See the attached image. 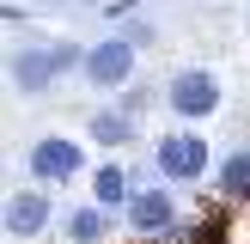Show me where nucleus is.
<instances>
[{"label": "nucleus", "instance_id": "obj_2", "mask_svg": "<svg viewBox=\"0 0 250 244\" xmlns=\"http://www.w3.org/2000/svg\"><path fill=\"white\" fill-rule=\"evenodd\" d=\"M134 61H141V43L122 31V37H98V43L85 49V67H80V73L110 92V85H128V80H134Z\"/></svg>", "mask_w": 250, "mask_h": 244}, {"label": "nucleus", "instance_id": "obj_8", "mask_svg": "<svg viewBox=\"0 0 250 244\" xmlns=\"http://www.w3.org/2000/svg\"><path fill=\"white\" fill-rule=\"evenodd\" d=\"M214 177H220V195H226V202H250V146L226 153Z\"/></svg>", "mask_w": 250, "mask_h": 244}, {"label": "nucleus", "instance_id": "obj_4", "mask_svg": "<svg viewBox=\"0 0 250 244\" xmlns=\"http://www.w3.org/2000/svg\"><path fill=\"white\" fill-rule=\"evenodd\" d=\"M153 159H159V177L165 183H195L208 171V134H165V141L153 146Z\"/></svg>", "mask_w": 250, "mask_h": 244}, {"label": "nucleus", "instance_id": "obj_5", "mask_svg": "<svg viewBox=\"0 0 250 244\" xmlns=\"http://www.w3.org/2000/svg\"><path fill=\"white\" fill-rule=\"evenodd\" d=\"M80 171H85V146L67 141V134H43V141L31 146V177L43 183V189L49 183H73Z\"/></svg>", "mask_w": 250, "mask_h": 244}, {"label": "nucleus", "instance_id": "obj_11", "mask_svg": "<svg viewBox=\"0 0 250 244\" xmlns=\"http://www.w3.org/2000/svg\"><path fill=\"white\" fill-rule=\"evenodd\" d=\"M92 183H98V207H122V202H134V195H128V177H122L116 165H104Z\"/></svg>", "mask_w": 250, "mask_h": 244}, {"label": "nucleus", "instance_id": "obj_6", "mask_svg": "<svg viewBox=\"0 0 250 244\" xmlns=\"http://www.w3.org/2000/svg\"><path fill=\"white\" fill-rule=\"evenodd\" d=\"M43 226H49V195L43 189L6 195V238H37Z\"/></svg>", "mask_w": 250, "mask_h": 244}, {"label": "nucleus", "instance_id": "obj_1", "mask_svg": "<svg viewBox=\"0 0 250 244\" xmlns=\"http://www.w3.org/2000/svg\"><path fill=\"white\" fill-rule=\"evenodd\" d=\"M67 67H85V55H80L73 43L24 49V55H12V85H19V92H49V85H55Z\"/></svg>", "mask_w": 250, "mask_h": 244}, {"label": "nucleus", "instance_id": "obj_3", "mask_svg": "<svg viewBox=\"0 0 250 244\" xmlns=\"http://www.w3.org/2000/svg\"><path fill=\"white\" fill-rule=\"evenodd\" d=\"M220 98H226V92H220V80H214L208 67H183L177 80L165 85V104L177 110L183 122H202V116H214V110H220Z\"/></svg>", "mask_w": 250, "mask_h": 244}, {"label": "nucleus", "instance_id": "obj_10", "mask_svg": "<svg viewBox=\"0 0 250 244\" xmlns=\"http://www.w3.org/2000/svg\"><path fill=\"white\" fill-rule=\"evenodd\" d=\"M67 238L73 244H98L104 238V207H73L67 214Z\"/></svg>", "mask_w": 250, "mask_h": 244}, {"label": "nucleus", "instance_id": "obj_7", "mask_svg": "<svg viewBox=\"0 0 250 244\" xmlns=\"http://www.w3.org/2000/svg\"><path fill=\"white\" fill-rule=\"evenodd\" d=\"M128 220H134V232H165L171 220H177V202H171V189H134Z\"/></svg>", "mask_w": 250, "mask_h": 244}, {"label": "nucleus", "instance_id": "obj_9", "mask_svg": "<svg viewBox=\"0 0 250 244\" xmlns=\"http://www.w3.org/2000/svg\"><path fill=\"white\" fill-rule=\"evenodd\" d=\"M128 134H134V116H128V110H98V116H92V141L98 146H122Z\"/></svg>", "mask_w": 250, "mask_h": 244}]
</instances>
